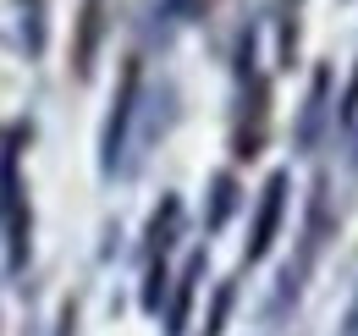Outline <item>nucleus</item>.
I'll use <instances>...</instances> for the list:
<instances>
[{
	"label": "nucleus",
	"mask_w": 358,
	"mask_h": 336,
	"mask_svg": "<svg viewBox=\"0 0 358 336\" xmlns=\"http://www.w3.org/2000/svg\"><path fill=\"white\" fill-rule=\"evenodd\" d=\"M187 22H199L193 0H138V34H143V39L171 44Z\"/></svg>",
	"instance_id": "obj_7"
},
{
	"label": "nucleus",
	"mask_w": 358,
	"mask_h": 336,
	"mask_svg": "<svg viewBox=\"0 0 358 336\" xmlns=\"http://www.w3.org/2000/svg\"><path fill=\"white\" fill-rule=\"evenodd\" d=\"M342 116H348V122L358 116V72H353V88H348V105H342Z\"/></svg>",
	"instance_id": "obj_14"
},
{
	"label": "nucleus",
	"mask_w": 358,
	"mask_h": 336,
	"mask_svg": "<svg viewBox=\"0 0 358 336\" xmlns=\"http://www.w3.org/2000/svg\"><path fill=\"white\" fill-rule=\"evenodd\" d=\"M199 281H204V253H193L177 276V293H171V309H166V336L187 331V314H193V298H199Z\"/></svg>",
	"instance_id": "obj_8"
},
{
	"label": "nucleus",
	"mask_w": 358,
	"mask_h": 336,
	"mask_svg": "<svg viewBox=\"0 0 358 336\" xmlns=\"http://www.w3.org/2000/svg\"><path fill=\"white\" fill-rule=\"evenodd\" d=\"M177 232H182V199H177V193H166V199H160V210L149 215V232H143L149 243H143V259H155V253L166 259V248L177 243Z\"/></svg>",
	"instance_id": "obj_9"
},
{
	"label": "nucleus",
	"mask_w": 358,
	"mask_h": 336,
	"mask_svg": "<svg viewBox=\"0 0 358 336\" xmlns=\"http://www.w3.org/2000/svg\"><path fill=\"white\" fill-rule=\"evenodd\" d=\"M55 336H78V298L61 303V314H55Z\"/></svg>",
	"instance_id": "obj_13"
},
{
	"label": "nucleus",
	"mask_w": 358,
	"mask_h": 336,
	"mask_svg": "<svg viewBox=\"0 0 358 336\" xmlns=\"http://www.w3.org/2000/svg\"><path fill=\"white\" fill-rule=\"evenodd\" d=\"M22 138H28V127L0 132V243H6L11 276H22L28 253H34V204H28V176H22Z\"/></svg>",
	"instance_id": "obj_1"
},
{
	"label": "nucleus",
	"mask_w": 358,
	"mask_h": 336,
	"mask_svg": "<svg viewBox=\"0 0 358 336\" xmlns=\"http://www.w3.org/2000/svg\"><path fill=\"white\" fill-rule=\"evenodd\" d=\"M237 210V176H215V182H210V215H204V232H221L226 226V215Z\"/></svg>",
	"instance_id": "obj_12"
},
{
	"label": "nucleus",
	"mask_w": 358,
	"mask_h": 336,
	"mask_svg": "<svg viewBox=\"0 0 358 336\" xmlns=\"http://www.w3.org/2000/svg\"><path fill=\"white\" fill-rule=\"evenodd\" d=\"M281 215H287V171H270L265 193H259V210H254V226H248V265H259L281 232Z\"/></svg>",
	"instance_id": "obj_6"
},
{
	"label": "nucleus",
	"mask_w": 358,
	"mask_h": 336,
	"mask_svg": "<svg viewBox=\"0 0 358 336\" xmlns=\"http://www.w3.org/2000/svg\"><path fill=\"white\" fill-rule=\"evenodd\" d=\"M143 88V61L127 55L122 61V78H116V99H110V116L99 127V176H116L122 155H127V138H133V116H138V94Z\"/></svg>",
	"instance_id": "obj_3"
},
{
	"label": "nucleus",
	"mask_w": 358,
	"mask_h": 336,
	"mask_svg": "<svg viewBox=\"0 0 358 336\" xmlns=\"http://www.w3.org/2000/svg\"><path fill=\"white\" fill-rule=\"evenodd\" d=\"M105 34H110V0H78V17H72V78L78 83L94 78Z\"/></svg>",
	"instance_id": "obj_5"
},
{
	"label": "nucleus",
	"mask_w": 358,
	"mask_h": 336,
	"mask_svg": "<svg viewBox=\"0 0 358 336\" xmlns=\"http://www.w3.org/2000/svg\"><path fill=\"white\" fill-rule=\"evenodd\" d=\"M298 11L303 0H275V66L298 61Z\"/></svg>",
	"instance_id": "obj_11"
},
{
	"label": "nucleus",
	"mask_w": 358,
	"mask_h": 336,
	"mask_svg": "<svg viewBox=\"0 0 358 336\" xmlns=\"http://www.w3.org/2000/svg\"><path fill=\"white\" fill-rule=\"evenodd\" d=\"M325 105H331V66H320L309 83V99H303V116H298V144L309 149L320 138V122H325Z\"/></svg>",
	"instance_id": "obj_10"
},
{
	"label": "nucleus",
	"mask_w": 358,
	"mask_h": 336,
	"mask_svg": "<svg viewBox=\"0 0 358 336\" xmlns=\"http://www.w3.org/2000/svg\"><path fill=\"white\" fill-rule=\"evenodd\" d=\"M254 44H259V28L248 22L237 39V111H231V155L237 160H254L270 132V78L254 66Z\"/></svg>",
	"instance_id": "obj_2"
},
{
	"label": "nucleus",
	"mask_w": 358,
	"mask_h": 336,
	"mask_svg": "<svg viewBox=\"0 0 358 336\" xmlns=\"http://www.w3.org/2000/svg\"><path fill=\"white\" fill-rule=\"evenodd\" d=\"M50 44V6L45 0H0V50L39 61Z\"/></svg>",
	"instance_id": "obj_4"
}]
</instances>
